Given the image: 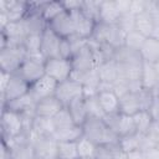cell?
Instances as JSON below:
<instances>
[{
    "instance_id": "cell-32",
    "label": "cell",
    "mask_w": 159,
    "mask_h": 159,
    "mask_svg": "<svg viewBox=\"0 0 159 159\" xmlns=\"http://www.w3.org/2000/svg\"><path fill=\"white\" fill-rule=\"evenodd\" d=\"M52 137L60 142H78L83 137V128L81 125H73L63 130H56Z\"/></svg>"
},
{
    "instance_id": "cell-41",
    "label": "cell",
    "mask_w": 159,
    "mask_h": 159,
    "mask_svg": "<svg viewBox=\"0 0 159 159\" xmlns=\"http://www.w3.org/2000/svg\"><path fill=\"white\" fill-rule=\"evenodd\" d=\"M73 56L72 52V47L68 39H61V43H60V57L61 58H66V60H71Z\"/></svg>"
},
{
    "instance_id": "cell-6",
    "label": "cell",
    "mask_w": 159,
    "mask_h": 159,
    "mask_svg": "<svg viewBox=\"0 0 159 159\" xmlns=\"http://www.w3.org/2000/svg\"><path fill=\"white\" fill-rule=\"evenodd\" d=\"M55 97L62 103L63 107H68L72 102L84 97V89L82 84L70 78L65 82L58 83Z\"/></svg>"
},
{
    "instance_id": "cell-47",
    "label": "cell",
    "mask_w": 159,
    "mask_h": 159,
    "mask_svg": "<svg viewBox=\"0 0 159 159\" xmlns=\"http://www.w3.org/2000/svg\"><path fill=\"white\" fill-rule=\"evenodd\" d=\"M158 1H159V0H158ZM152 16H153V20H154V25H155L157 27H159V10L155 11Z\"/></svg>"
},
{
    "instance_id": "cell-13",
    "label": "cell",
    "mask_w": 159,
    "mask_h": 159,
    "mask_svg": "<svg viewBox=\"0 0 159 159\" xmlns=\"http://www.w3.org/2000/svg\"><path fill=\"white\" fill-rule=\"evenodd\" d=\"M60 43L61 37L56 35L48 26L41 35V53L42 56L48 58L60 57Z\"/></svg>"
},
{
    "instance_id": "cell-12",
    "label": "cell",
    "mask_w": 159,
    "mask_h": 159,
    "mask_svg": "<svg viewBox=\"0 0 159 159\" xmlns=\"http://www.w3.org/2000/svg\"><path fill=\"white\" fill-rule=\"evenodd\" d=\"M57 86H58V83L53 78H51L50 76L45 75L43 77H41L39 81H36L35 83H32L30 86V91L29 92L34 97V99L36 102H39L41 99H45V98L55 96Z\"/></svg>"
},
{
    "instance_id": "cell-40",
    "label": "cell",
    "mask_w": 159,
    "mask_h": 159,
    "mask_svg": "<svg viewBox=\"0 0 159 159\" xmlns=\"http://www.w3.org/2000/svg\"><path fill=\"white\" fill-rule=\"evenodd\" d=\"M134 22H135V16L132 15L130 12H127V14H122L120 15L117 25L127 34V32L134 30Z\"/></svg>"
},
{
    "instance_id": "cell-44",
    "label": "cell",
    "mask_w": 159,
    "mask_h": 159,
    "mask_svg": "<svg viewBox=\"0 0 159 159\" xmlns=\"http://www.w3.org/2000/svg\"><path fill=\"white\" fill-rule=\"evenodd\" d=\"M114 2H116V6H117L118 11L120 12V15L129 12L132 0H114Z\"/></svg>"
},
{
    "instance_id": "cell-36",
    "label": "cell",
    "mask_w": 159,
    "mask_h": 159,
    "mask_svg": "<svg viewBox=\"0 0 159 159\" xmlns=\"http://www.w3.org/2000/svg\"><path fill=\"white\" fill-rule=\"evenodd\" d=\"M140 142H142V134L134 133L125 137L119 138V147L127 153H132L135 150H140Z\"/></svg>"
},
{
    "instance_id": "cell-43",
    "label": "cell",
    "mask_w": 159,
    "mask_h": 159,
    "mask_svg": "<svg viewBox=\"0 0 159 159\" xmlns=\"http://www.w3.org/2000/svg\"><path fill=\"white\" fill-rule=\"evenodd\" d=\"M61 2L63 5L65 11L75 12V11H80L82 9L83 0H65V1H61Z\"/></svg>"
},
{
    "instance_id": "cell-37",
    "label": "cell",
    "mask_w": 159,
    "mask_h": 159,
    "mask_svg": "<svg viewBox=\"0 0 159 159\" xmlns=\"http://www.w3.org/2000/svg\"><path fill=\"white\" fill-rule=\"evenodd\" d=\"M101 1H94V0H83L82 2V9L81 12L84 14L87 17H89L91 20H93L94 22H99V6H101Z\"/></svg>"
},
{
    "instance_id": "cell-50",
    "label": "cell",
    "mask_w": 159,
    "mask_h": 159,
    "mask_svg": "<svg viewBox=\"0 0 159 159\" xmlns=\"http://www.w3.org/2000/svg\"><path fill=\"white\" fill-rule=\"evenodd\" d=\"M155 148H158V149H159V142L157 143V147H155Z\"/></svg>"
},
{
    "instance_id": "cell-28",
    "label": "cell",
    "mask_w": 159,
    "mask_h": 159,
    "mask_svg": "<svg viewBox=\"0 0 159 159\" xmlns=\"http://www.w3.org/2000/svg\"><path fill=\"white\" fill-rule=\"evenodd\" d=\"M154 20L153 16L149 12H143L135 16V22H134V30L140 32L145 37H150L152 32L154 30Z\"/></svg>"
},
{
    "instance_id": "cell-11",
    "label": "cell",
    "mask_w": 159,
    "mask_h": 159,
    "mask_svg": "<svg viewBox=\"0 0 159 159\" xmlns=\"http://www.w3.org/2000/svg\"><path fill=\"white\" fill-rule=\"evenodd\" d=\"M48 27L61 39H70L73 35H76L75 21H73L71 12L68 11H63L57 17H55L52 21H50Z\"/></svg>"
},
{
    "instance_id": "cell-38",
    "label": "cell",
    "mask_w": 159,
    "mask_h": 159,
    "mask_svg": "<svg viewBox=\"0 0 159 159\" xmlns=\"http://www.w3.org/2000/svg\"><path fill=\"white\" fill-rule=\"evenodd\" d=\"M84 103H86V108L88 112V117H96V118H102V119L104 118L106 114L99 104L97 94L84 97Z\"/></svg>"
},
{
    "instance_id": "cell-42",
    "label": "cell",
    "mask_w": 159,
    "mask_h": 159,
    "mask_svg": "<svg viewBox=\"0 0 159 159\" xmlns=\"http://www.w3.org/2000/svg\"><path fill=\"white\" fill-rule=\"evenodd\" d=\"M147 11V0H132L129 12L134 16Z\"/></svg>"
},
{
    "instance_id": "cell-15",
    "label": "cell",
    "mask_w": 159,
    "mask_h": 159,
    "mask_svg": "<svg viewBox=\"0 0 159 159\" xmlns=\"http://www.w3.org/2000/svg\"><path fill=\"white\" fill-rule=\"evenodd\" d=\"M73 21H75V29H76V35L80 36L81 39L84 40H91L96 29L97 22H94L93 20H91L89 17H87L84 14L80 11H75L71 12Z\"/></svg>"
},
{
    "instance_id": "cell-21",
    "label": "cell",
    "mask_w": 159,
    "mask_h": 159,
    "mask_svg": "<svg viewBox=\"0 0 159 159\" xmlns=\"http://www.w3.org/2000/svg\"><path fill=\"white\" fill-rule=\"evenodd\" d=\"M35 107H36V101L29 92L25 96L9 102L7 104H5L1 108L11 109L19 114H26V113H35Z\"/></svg>"
},
{
    "instance_id": "cell-4",
    "label": "cell",
    "mask_w": 159,
    "mask_h": 159,
    "mask_svg": "<svg viewBox=\"0 0 159 159\" xmlns=\"http://www.w3.org/2000/svg\"><path fill=\"white\" fill-rule=\"evenodd\" d=\"M26 57L27 56L24 46H6L4 48H0V71L11 75L16 73Z\"/></svg>"
},
{
    "instance_id": "cell-5",
    "label": "cell",
    "mask_w": 159,
    "mask_h": 159,
    "mask_svg": "<svg viewBox=\"0 0 159 159\" xmlns=\"http://www.w3.org/2000/svg\"><path fill=\"white\" fill-rule=\"evenodd\" d=\"M72 71H73V67H72L71 60L55 57V58H48L45 61L46 75L50 76L51 78H53L57 83L70 80Z\"/></svg>"
},
{
    "instance_id": "cell-19",
    "label": "cell",
    "mask_w": 159,
    "mask_h": 159,
    "mask_svg": "<svg viewBox=\"0 0 159 159\" xmlns=\"http://www.w3.org/2000/svg\"><path fill=\"white\" fill-rule=\"evenodd\" d=\"M97 71L99 75L101 83L113 86L119 80V67L114 60H109V61L101 63L97 67Z\"/></svg>"
},
{
    "instance_id": "cell-49",
    "label": "cell",
    "mask_w": 159,
    "mask_h": 159,
    "mask_svg": "<svg viewBox=\"0 0 159 159\" xmlns=\"http://www.w3.org/2000/svg\"><path fill=\"white\" fill-rule=\"evenodd\" d=\"M154 68H155V71H157L158 75H159V61H157V62L154 63Z\"/></svg>"
},
{
    "instance_id": "cell-9",
    "label": "cell",
    "mask_w": 159,
    "mask_h": 159,
    "mask_svg": "<svg viewBox=\"0 0 159 159\" xmlns=\"http://www.w3.org/2000/svg\"><path fill=\"white\" fill-rule=\"evenodd\" d=\"M71 63H72L73 71H78V72H87L98 67V62L88 42L72 56Z\"/></svg>"
},
{
    "instance_id": "cell-30",
    "label": "cell",
    "mask_w": 159,
    "mask_h": 159,
    "mask_svg": "<svg viewBox=\"0 0 159 159\" xmlns=\"http://www.w3.org/2000/svg\"><path fill=\"white\" fill-rule=\"evenodd\" d=\"M133 120H134V127H135V132L138 134H147L154 118L152 116V113L149 111H139L135 114L132 116Z\"/></svg>"
},
{
    "instance_id": "cell-45",
    "label": "cell",
    "mask_w": 159,
    "mask_h": 159,
    "mask_svg": "<svg viewBox=\"0 0 159 159\" xmlns=\"http://www.w3.org/2000/svg\"><path fill=\"white\" fill-rule=\"evenodd\" d=\"M11 78V73H7V72H4V71H0V93L5 91L9 81Z\"/></svg>"
},
{
    "instance_id": "cell-25",
    "label": "cell",
    "mask_w": 159,
    "mask_h": 159,
    "mask_svg": "<svg viewBox=\"0 0 159 159\" xmlns=\"http://www.w3.org/2000/svg\"><path fill=\"white\" fill-rule=\"evenodd\" d=\"M113 60L118 65H129V63H140L143 62L139 51L128 48L125 46H122L114 51Z\"/></svg>"
},
{
    "instance_id": "cell-16",
    "label": "cell",
    "mask_w": 159,
    "mask_h": 159,
    "mask_svg": "<svg viewBox=\"0 0 159 159\" xmlns=\"http://www.w3.org/2000/svg\"><path fill=\"white\" fill-rule=\"evenodd\" d=\"M62 108H63L62 103L55 96H52V97H48V98H45V99L36 102L35 114L37 117L53 118Z\"/></svg>"
},
{
    "instance_id": "cell-27",
    "label": "cell",
    "mask_w": 159,
    "mask_h": 159,
    "mask_svg": "<svg viewBox=\"0 0 159 159\" xmlns=\"http://www.w3.org/2000/svg\"><path fill=\"white\" fill-rule=\"evenodd\" d=\"M96 159H128V154L118 144L98 145Z\"/></svg>"
},
{
    "instance_id": "cell-33",
    "label": "cell",
    "mask_w": 159,
    "mask_h": 159,
    "mask_svg": "<svg viewBox=\"0 0 159 159\" xmlns=\"http://www.w3.org/2000/svg\"><path fill=\"white\" fill-rule=\"evenodd\" d=\"M98 145L86 137H82L77 142L78 159H96Z\"/></svg>"
},
{
    "instance_id": "cell-24",
    "label": "cell",
    "mask_w": 159,
    "mask_h": 159,
    "mask_svg": "<svg viewBox=\"0 0 159 159\" xmlns=\"http://www.w3.org/2000/svg\"><path fill=\"white\" fill-rule=\"evenodd\" d=\"M140 82L144 89L153 91L159 86V75L154 68V65L143 62Z\"/></svg>"
},
{
    "instance_id": "cell-10",
    "label": "cell",
    "mask_w": 159,
    "mask_h": 159,
    "mask_svg": "<svg viewBox=\"0 0 159 159\" xmlns=\"http://www.w3.org/2000/svg\"><path fill=\"white\" fill-rule=\"evenodd\" d=\"M16 73L31 86L32 83H35L36 81H39L41 77H43L46 75L45 62L26 57V60L22 62L21 67L19 68V71Z\"/></svg>"
},
{
    "instance_id": "cell-34",
    "label": "cell",
    "mask_w": 159,
    "mask_h": 159,
    "mask_svg": "<svg viewBox=\"0 0 159 159\" xmlns=\"http://www.w3.org/2000/svg\"><path fill=\"white\" fill-rule=\"evenodd\" d=\"M52 122H53V127H55V132L56 130H63V129H67V128H71L73 125H77L68 111L67 107H63L53 118H52Z\"/></svg>"
},
{
    "instance_id": "cell-26",
    "label": "cell",
    "mask_w": 159,
    "mask_h": 159,
    "mask_svg": "<svg viewBox=\"0 0 159 159\" xmlns=\"http://www.w3.org/2000/svg\"><path fill=\"white\" fill-rule=\"evenodd\" d=\"M142 111L138 93H127L119 98V112L123 114L133 116Z\"/></svg>"
},
{
    "instance_id": "cell-22",
    "label": "cell",
    "mask_w": 159,
    "mask_h": 159,
    "mask_svg": "<svg viewBox=\"0 0 159 159\" xmlns=\"http://www.w3.org/2000/svg\"><path fill=\"white\" fill-rule=\"evenodd\" d=\"M143 62L154 65L159 61V41L153 37H147L143 46L139 50Z\"/></svg>"
},
{
    "instance_id": "cell-39",
    "label": "cell",
    "mask_w": 159,
    "mask_h": 159,
    "mask_svg": "<svg viewBox=\"0 0 159 159\" xmlns=\"http://www.w3.org/2000/svg\"><path fill=\"white\" fill-rule=\"evenodd\" d=\"M145 36H143L140 32H138L137 30H132L129 32L125 34V39H124V46L135 51H139L140 47L143 46L144 41H145Z\"/></svg>"
},
{
    "instance_id": "cell-2",
    "label": "cell",
    "mask_w": 159,
    "mask_h": 159,
    "mask_svg": "<svg viewBox=\"0 0 159 159\" xmlns=\"http://www.w3.org/2000/svg\"><path fill=\"white\" fill-rule=\"evenodd\" d=\"M0 129L1 140H10L21 135L22 133H27L25 130V122L22 116L7 108H1Z\"/></svg>"
},
{
    "instance_id": "cell-31",
    "label": "cell",
    "mask_w": 159,
    "mask_h": 159,
    "mask_svg": "<svg viewBox=\"0 0 159 159\" xmlns=\"http://www.w3.org/2000/svg\"><path fill=\"white\" fill-rule=\"evenodd\" d=\"M39 11L42 15V17L46 20V22L48 24L55 17H57L60 14H62L65 9L61 1H43Z\"/></svg>"
},
{
    "instance_id": "cell-17",
    "label": "cell",
    "mask_w": 159,
    "mask_h": 159,
    "mask_svg": "<svg viewBox=\"0 0 159 159\" xmlns=\"http://www.w3.org/2000/svg\"><path fill=\"white\" fill-rule=\"evenodd\" d=\"M22 22L27 35H42V32L48 26L46 20L37 11H29L27 15L22 19Z\"/></svg>"
},
{
    "instance_id": "cell-8",
    "label": "cell",
    "mask_w": 159,
    "mask_h": 159,
    "mask_svg": "<svg viewBox=\"0 0 159 159\" xmlns=\"http://www.w3.org/2000/svg\"><path fill=\"white\" fill-rule=\"evenodd\" d=\"M34 145L35 157L37 159H57L58 142L52 135L45 137H30Z\"/></svg>"
},
{
    "instance_id": "cell-3",
    "label": "cell",
    "mask_w": 159,
    "mask_h": 159,
    "mask_svg": "<svg viewBox=\"0 0 159 159\" xmlns=\"http://www.w3.org/2000/svg\"><path fill=\"white\" fill-rule=\"evenodd\" d=\"M124 39H125V32L118 25H106V24L98 22L96 25V29L91 40L98 43L109 45L111 47L117 50L124 46Z\"/></svg>"
},
{
    "instance_id": "cell-48",
    "label": "cell",
    "mask_w": 159,
    "mask_h": 159,
    "mask_svg": "<svg viewBox=\"0 0 159 159\" xmlns=\"http://www.w3.org/2000/svg\"><path fill=\"white\" fill-rule=\"evenodd\" d=\"M150 37H153V39H155V40H158V41H159V27L154 26V30H153V32H152V36H150Z\"/></svg>"
},
{
    "instance_id": "cell-20",
    "label": "cell",
    "mask_w": 159,
    "mask_h": 159,
    "mask_svg": "<svg viewBox=\"0 0 159 159\" xmlns=\"http://www.w3.org/2000/svg\"><path fill=\"white\" fill-rule=\"evenodd\" d=\"M99 104L104 112V114H114L119 113V97L114 93L113 89L99 91L97 93Z\"/></svg>"
},
{
    "instance_id": "cell-29",
    "label": "cell",
    "mask_w": 159,
    "mask_h": 159,
    "mask_svg": "<svg viewBox=\"0 0 159 159\" xmlns=\"http://www.w3.org/2000/svg\"><path fill=\"white\" fill-rule=\"evenodd\" d=\"M68 111L75 120V123L77 125H83L84 122L87 120L88 118V112H87V108H86V103H84V97L83 98H80L75 102H72L68 107Z\"/></svg>"
},
{
    "instance_id": "cell-18",
    "label": "cell",
    "mask_w": 159,
    "mask_h": 159,
    "mask_svg": "<svg viewBox=\"0 0 159 159\" xmlns=\"http://www.w3.org/2000/svg\"><path fill=\"white\" fill-rule=\"evenodd\" d=\"M120 17L114 0H102L99 6V22L106 25H117Z\"/></svg>"
},
{
    "instance_id": "cell-7",
    "label": "cell",
    "mask_w": 159,
    "mask_h": 159,
    "mask_svg": "<svg viewBox=\"0 0 159 159\" xmlns=\"http://www.w3.org/2000/svg\"><path fill=\"white\" fill-rule=\"evenodd\" d=\"M30 91V84L24 81L17 73L11 75V78L5 88L4 92L0 93V99H1V107H4L5 104H7L9 102L17 99L22 96H25L26 93H29Z\"/></svg>"
},
{
    "instance_id": "cell-14",
    "label": "cell",
    "mask_w": 159,
    "mask_h": 159,
    "mask_svg": "<svg viewBox=\"0 0 159 159\" xmlns=\"http://www.w3.org/2000/svg\"><path fill=\"white\" fill-rule=\"evenodd\" d=\"M0 11L9 16L10 22L21 21L29 12V2L16 0H0Z\"/></svg>"
},
{
    "instance_id": "cell-35",
    "label": "cell",
    "mask_w": 159,
    "mask_h": 159,
    "mask_svg": "<svg viewBox=\"0 0 159 159\" xmlns=\"http://www.w3.org/2000/svg\"><path fill=\"white\" fill-rule=\"evenodd\" d=\"M57 159H78L77 142H60L57 145Z\"/></svg>"
},
{
    "instance_id": "cell-46",
    "label": "cell",
    "mask_w": 159,
    "mask_h": 159,
    "mask_svg": "<svg viewBox=\"0 0 159 159\" xmlns=\"http://www.w3.org/2000/svg\"><path fill=\"white\" fill-rule=\"evenodd\" d=\"M143 159H159V149L150 148L143 152Z\"/></svg>"
},
{
    "instance_id": "cell-1",
    "label": "cell",
    "mask_w": 159,
    "mask_h": 159,
    "mask_svg": "<svg viewBox=\"0 0 159 159\" xmlns=\"http://www.w3.org/2000/svg\"><path fill=\"white\" fill-rule=\"evenodd\" d=\"M83 128V137L88 138L97 145H112L119 143V135L111 129L102 118L88 117Z\"/></svg>"
},
{
    "instance_id": "cell-23",
    "label": "cell",
    "mask_w": 159,
    "mask_h": 159,
    "mask_svg": "<svg viewBox=\"0 0 159 159\" xmlns=\"http://www.w3.org/2000/svg\"><path fill=\"white\" fill-rule=\"evenodd\" d=\"M55 133V127L52 118H43V117H35L32 120L30 137H45L52 135Z\"/></svg>"
}]
</instances>
